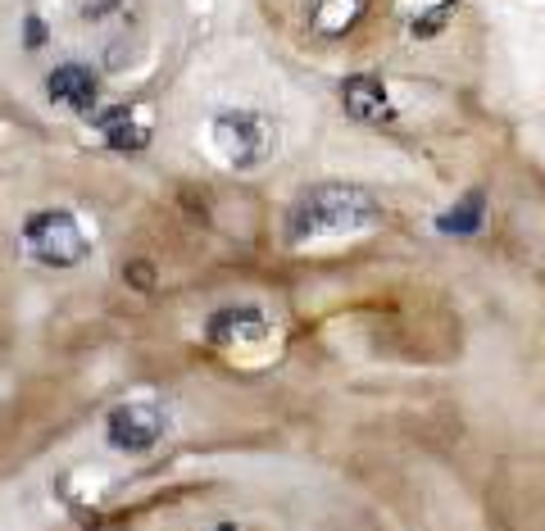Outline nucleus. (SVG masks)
Wrapping results in <instances>:
<instances>
[{"label":"nucleus","instance_id":"1","mask_svg":"<svg viewBox=\"0 0 545 531\" xmlns=\"http://www.w3.org/2000/svg\"><path fill=\"white\" fill-rule=\"evenodd\" d=\"M382 218L377 200L364 187H346V182H323V187L305 191L291 205L287 236L291 241H309V236H337V232H359Z\"/></svg>","mask_w":545,"mask_h":531},{"label":"nucleus","instance_id":"2","mask_svg":"<svg viewBox=\"0 0 545 531\" xmlns=\"http://www.w3.org/2000/svg\"><path fill=\"white\" fill-rule=\"evenodd\" d=\"M23 241H28L32 259L50 268H73L87 255V232L78 227V218L64 214V209H46V214H32L23 223Z\"/></svg>","mask_w":545,"mask_h":531},{"label":"nucleus","instance_id":"3","mask_svg":"<svg viewBox=\"0 0 545 531\" xmlns=\"http://www.w3.org/2000/svg\"><path fill=\"white\" fill-rule=\"evenodd\" d=\"M214 146L218 155L237 168L264 164L268 150H273V128H268L264 114H250V109H232V114L214 118Z\"/></svg>","mask_w":545,"mask_h":531},{"label":"nucleus","instance_id":"4","mask_svg":"<svg viewBox=\"0 0 545 531\" xmlns=\"http://www.w3.org/2000/svg\"><path fill=\"white\" fill-rule=\"evenodd\" d=\"M109 445L114 450H128V454H141L164 436V409L150 400H132V404H119V409L109 413Z\"/></svg>","mask_w":545,"mask_h":531},{"label":"nucleus","instance_id":"5","mask_svg":"<svg viewBox=\"0 0 545 531\" xmlns=\"http://www.w3.org/2000/svg\"><path fill=\"white\" fill-rule=\"evenodd\" d=\"M341 100H346L350 118H359V123H391V118H396L387 87H382V78H373V73H355V78L341 82Z\"/></svg>","mask_w":545,"mask_h":531},{"label":"nucleus","instance_id":"6","mask_svg":"<svg viewBox=\"0 0 545 531\" xmlns=\"http://www.w3.org/2000/svg\"><path fill=\"white\" fill-rule=\"evenodd\" d=\"M46 91L55 105L73 109V114H91V109H96V78H91V69H82V64H60V69L46 78Z\"/></svg>","mask_w":545,"mask_h":531},{"label":"nucleus","instance_id":"7","mask_svg":"<svg viewBox=\"0 0 545 531\" xmlns=\"http://www.w3.org/2000/svg\"><path fill=\"white\" fill-rule=\"evenodd\" d=\"M100 132H105V141L114 150H141L150 141V128L137 123V109H128V105L105 109V114H100Z\"/></svg>","mask_w":545,"mask_h":531},{"label":"nucleus","instance_id":"8","mask_svg":"<svg viewBox=\"0 0 545 531\" xmlns=\"http://www.w3.org/2000/svg\"><path fill=\"white\" fill-rule=\"evenodd\" d=\"M482 214H486V196H482V191H468L459 205H450L446 214H441V232L468 236V232H477V227H482Z\"/></svg>","mask_w":545,"mask_h":531},{"label":"nucleus","instance_id":"9","mask_svg":"<svg viewBox=\"0 0 545 531\" xmlns=\"http://www.w3.org/2000/svg\"><path fill=\"white\" fill-rule=\"evenodd\" d=\"M41 41H46V28L32 19V23H28V46H41Z\"/></svg>","mask_w":545,"mask_h":531},{"label":"nucleus","instance_id":"10","mask_svg":"<svg viewBox=\"0 0 545 531\" xmlns=\"http://www.w3.org/2000/svg\"><path fill=\"white\" fill-rule=\"evenodd\" d=\"M214 531H237V527H228V522H223V527H214Z\"/></svg>","mask_w":545,"mask_h":531}]
</instances>
